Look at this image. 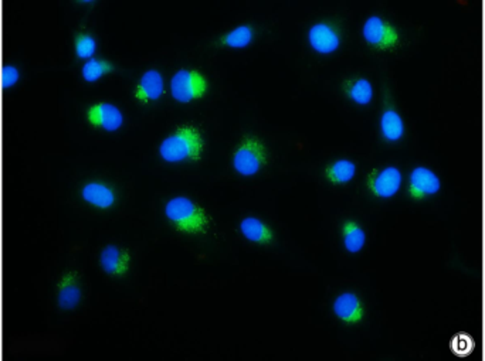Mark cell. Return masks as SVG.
<instances>
[{
    "label": "cell",
    "instance_id": "1",
    "mask_svg": "<svg viewBox=\"0 0 485 361\" xmlns=\"http://www.w3.org/2000/svg\"><path fill=\"white\" fill-rule=\"evenodd\" d=\"M204 142L197 128L192 125L179 126L159 146L160 158L169 163L197 162L202 159Z\"/></svg>",
    "mask_w": 485,
    "mask_h": 361
},
{
    "label": "cell",
    "instance_id": "2",
    "mask_svg": "<svg viewBox=\"0 0 485 361\" xmlns=\"http://www.w3.org/2000/svg\"><path fill=\"white\" fill-rule=\"evenodd\" d=\"M165 216L181 233L204 234L210 227V219L204 209L188 197H175L165 205Z\"/></svg>",
    "mask_w": 485,
    "mask_h": 361
},
{
    "label": "cell",
    "instance_id": "3",
    "mask_svg": "<svg viewBox=\"0 0 485 361\" xmlns=\"http://www.w3.org/2000/svg\"><path fill=\"white\" fill-rule=\"evenodd\" d=\"M268 162L264 143L255 136H246L233 153V166L241 176L257 175Z\"/></svg>",
    "mask_w": 485,
    "mask_h": 361
},
{
    "label": "cell",
    "instance_id": "4",
    "mask_svg": "<svg viewBox=\"0 0 485 361\" xmlns=\"http://www.w3.org/2000/svg\"><path fill=\"white\" fill-rule=\"evenodd\" d=\"M207 88L206 77L196 70H179L171 80L172 96L182 104L203 98Z\"/></svg>",
    "mask_w": 485,
    "mask_h": 361
},
{
    "label": "cell",
    "instance_id": "5",
    "mask_svg": "<svg viewBox=\"0 0 485 361\" xmlns=\"http://www.w3.org/2000/svg\"><path fill=\"white\" fill-rule=\"evenodd\" d=\"M339 27L332 22L315 23L308 31L309 45L319 54H331L341 45Z\"/></svg>",
    "mask_w": 485,
    "mask_h": 361
},
{
    "label": "cell",
    "instance_id": "6",
    "mask_svg": "<svg viewBox=\"0 0 485 361\" xmlns=\"http://www.w3.org/2000/svg\"><path fill=\"white\" fill-rule=\"evenodd\" d=\"M362 33L365 40L370 45L381 50L395 47L399 43V34L396 29L379 16L369 17L363 24Z\"/></svg>",
    "mask_w": 485,
    "mask_h": 361
},
{
    "label": "cell",
    "instance_id": "7",
    "mask_svg": "<svg viewBox=\"0 0 485 361\" xmlns=\"http://www.w3.org/2000/svg\"><path fill=\"white\" fill-rule=\"evenodd\" d=\"M88 122L106 132H115L124 124V115L118 107L110 102H98L87 110Z\"/></svg>",
    "mask_w": 485,
    "mask_h": 361
},
{
    "label": "cell",
    "instance_id": "8",
    "mask_svg": "<svg viewBox=\"0 0 485 361\" xmlns=\"http://www.w3.org/2000/svg\"><path fill=\"white\" fill-rule=\"evenodd\" d=\"M367 184L370 191L382 198L393 197L402 186V173L398 168L389 166L379 170H374L367 177Z\"/></svg>",
    "mask_w": 485,
    "mask_h": 361
},
{
    "label": "cell",
    "instance_id": "9",
    "mask_svg": "<svg viewBox=\"0 0 485 361\" xmlns=\"http://www.w3.org/2000/svg\"><path fill=\"white\" fill-rule=\"evenodd\" d=\"M101 268L113 277H124L131 264V255L127 249L117 245H106L99 255Z\"/></svg>",
    "mask_w": 485,
    "mask_h": 361
},
{
    "label": "cell",
    "instance_id": "10",
    "mask_svg": "<svg viewBox=\"0 0 485 361\" xmlns=\"http://www.w3.org/2000/svg\"><path fill=\"white\" fill-rule=\"evenodd\" d=\"M81 197L85 202L94 205L97 209H111L117 201L115 190L102 182H88L81 189Z\"/></svg>",
    "mask_w": 485,
    "mask_h": 361
},
{
    "label": "cell",
    "instance_id": "11",
    "mask_svg": "<svg viewBox=\"0 0 485 361\" xmlns=\"http://www.w3.org/2000/svg\"><path fill=\"white\" fill-rule=\"evenodd\" d=\"M332 309L337 318L348 325L359 323L365 315V309L360 299L352 292L341 293L335 299Z\"/></svg>",
    "mask_w": 485,
    "mask_h": 361
},
{
    "label": "cell",
    "instance_id": "12",
    "mask_svg": "<svg viewBox=\"0 0 485 361\" xmlns=\"http://www.w3.org/2000/svg\"><path fill=\"white\" fill-rule=\"evenodd\" d=\"M81 286L77 272L70 271L63 275L57 286V303L63 311H71L76 309L81 302Z\"/></svg>",
    "mask_w": 485,
    "mask_h": 361
},
{
    "label": "cell",
    "instance_id": "13",
    "mask_svg": "<svg viewBox=\"0 0 485 361\" xmlns=\"http://www.w3.org/2000/svg\"><path fill=\"white\" fill-rule=\"evenodd\" d=\"M165 92V82L164 77L157 70H149L146 71L135 89V98L142 102V104H148L149 101L159 99Z\"/></svg>",
    "mask_w": 485,
    "mask_h": 361
},
{
    "label": "cell",
    "instance_id": "14",
    "mask_svg": "<svg viewBox=\"0 0 485 361\" xmlns=\"http://www.w3.org/2000/svg\"><path fill=\"white\" fill-rule=\"evenodd\" d=\"M440 186L439 176L427 168H416L410 175V191L414 197L436 194Z\"/></svg>",
    "mask_w": 485,
    "mask_h": 361
},
{
    "label": "cell",
    "instance_id": "15",
    "mask_svg": "<svg viewBox=\"0 0 485 361\" xmlns=\"http://www.w3.org/2000/svg\"><path fill=\"white\" fill-rule=\"evenodd\" d=\"M240 231L241 234L251 242L255 244H269L274 240V233L265 223H262L258 219L247 217L240 223Z\"/></svg>",
    "mask_w": 485,
    "mask_h": 361
},
{
    "label": "cell",
    "instance_id": "16",
    "mask_svg": "<svg viewBox=\"0 0 485 361\" xmlns=\"http://www.w3.org/2000/svg\"><path fill=\"white\" fill-rule=\"evenodd\" d=\"M346 95L359 105H367L373 98V87L366 78H352L344 82Z\"/></svg>",
    "mask_w": 485,
    "mask_h": 361
},
{
    "label": "cell",
    "instance_id": "17",
    "mask_svg": "<svg viewBox=\"0 0 485 361\" xmlns=\"http://www.w3.org/2000/svg\"><path fill=\"white\" fill-rule=\"evenodd\" d=\"M381 131L384 138L389 142H396L403 136L405 133L403 119L393 108L385 110L381 118Z\"/></svg>",
    "mask_w": 485,
    "mask_h": 361
},
{
    "label": "cell",
    "instance_id": "18",
    "mask_svg": "<svg viewBox=\"0 0 485 361\" xmlns=\"http://www.w3.org/2000/svg\"><path fill=\"white\" fill-rule=\"evenodd\" d=\"M356 175V165L348 159H339L325 169L327 179L334 184H345Z\"/></svg>",
    "mask_w": 485,
    "mask_h": 361
},
{
    "label": "cell",
    "instance_id": "19",
    "mask_svg": "<svg viewBox=\"0 0 485 361\" xmlns=\"http://www.w3.org/2000/svg\"><path fill=\"white\" fill-rule=\"evenodd\" d=\"M254 38V29L250 24H243L236 27L234 30L226 33L220 37L219 45L222 47H232V48H244L247 47Z\"/></svg>",
    "mask_w": 485,
    "mask_h": 361
},
{
    "label": "cell",
    "instance_id": "20",
    "mask_svg": "<svg viewBox=\"0 0 485 361\" xmlns=\"http://www.w3.org/2000/svg\"><path fill=\"white\" fill-rule=\"evenodd\" d=\"M342 237H344V245L349 252H359L365 242H366V234L362 230V227L355 221H346L342 226Z\"/></svg>",
    "mask_w": 485,
    "mask_h": 361
},
{
    "label": "cell",
    "instance_id": "21",
    "mask_svg": "<svg viewBox=\"0 0 485 361\" xmlns=\"http://www.w3.org/2000/svg\"><path fill=\"white\" fill-rule=\"evenodd\" d=\"M114 70H115V67L113 63L92 57L84 63V66L81 68V75L87 82H95L101 77H104L105 74L113 73Z\"/></svg>",
    "mask_w": 485,
    "mask_h": 361
},
{
    "label": "cell",
    "instance_id": "22",
    "mask_svg": "<svg viewBox=\"0 0 485 361\" xmlns=\"http://www.w3.org/2000/svg\"><path fill=\"white\" fill-rule=\"evenodd\" d=\"M76 56L81 60H90L97 51V40L90 33H77L74 37Z\"/></svg>",
    "mask_w": 485,
    "mask_h": 361
},
{
    "label": "cell",
    "instance_id": "23",
    "mask_svg": "<svg viewBox=\"0 0 485 361\" xmlns=\"http://www.w3.org/2000/svg\"><path fill=\"white\" fill-rule=\"evenodd\" d=\"M20 80V71L16 66L6 64L2 68V87L3 89L13 88Z\"/></svg>",
    "mask_w": 485,
    "mask_h": 361
}]
</instances>
